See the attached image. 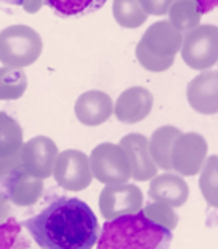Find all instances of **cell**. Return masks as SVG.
<instances>
[{
	"mask_svg": "<svg viewBox=\"0 0 218 249\" xmlns=\"http://www.w3.org/2000/svg\"><path fill=\"white\" fill-rule=\"evenodd\" d=\"M200 6V11L201 14H207L212 10H215V6L218 3V0H195Z\"/></svg>",
	"mask_w": 218,
	"mask_h": 249,
	"instance_id": "f1b7e54d",
	"label": "cell"
},
{
	"mask_svg": "<svg viewBox=\"0 0 218 249\" xmlns=\"http://www.w3.org/2000/svg\"><path fill=\"white\" fill-rule=\"evenodd\" d=\"M175 0H139L140 6L148 16H164L168 13V8Z\"/></svg>",
	"mask_w": 218,
	"mask_h": 249,
	"instance_id": "484cf974",
	"label": "cell"
},
{
	"mask_svg": "<svg viewBox=\"0 0 218 249\" xmlns=\"http://www.w3.org/2000/svg\"><path fill=\"white\" fill-rule=\"evenodd\" d=\"M61 18H78L98 11L106 0H44Z\"/></svg>",
	"mask_w": 218,
	"mask_h": 249,
	"instance_id": "7402d4cb",
	"label": "cell"
},
{
	"mask_svg": "<svg viewBox=\"0 0 218 249\" xmlns=\"http://www.w3.org/2000/svg\"><path fill=\"white\" fill-rule=\"evenodd\" d=\"M144 206V195L134 184H111L100 193L98 207L105 220L134 213Z\"/></svg>",
	"mask_w": 218,
	"mask_h": 249,
	"instance_id": "9c48e42d",
	"label": "cell"
},
{
	"mask_svg": "<svg viewBox=\"0 0 218 249\" xmlns=\"http://www.w3.org/2000/svg\"><path fill=\"white\" fill-rule=\"evenodd\" d=\"M44 5V0H23L22 8L30 14H35L41 10V6Z\"/></svg>",
	"mask_w": 218,
	"mask_h": 249,
	"instance_id": "4316f807",
	"label": "cell"
},
{
	"mask_svg": "<svg viewBox=\"0 0 218 249\" xmlns=\"http://www.w3.org/2000/svg\"><path fill=\"white\" fill-rule=\"evenodd\" d=\"M3 192L11 202L19 207L33 206L42 195V179L31 176L22 165L3 175Z\"/></svg>",
	"mask_w": 218,
	"mask_h": 249,
	"instance_id": "8fae6325",
	"label": "cell"
},
{
	"mask_svg": "<svg viewBox=\"0 0 218 249\" xmlns=\"http://www.w3.org/2000/svg\"><path fill=\"white\" fill-rule=\"evenodd\" d=\"M129 162L131 178L136 181H150L153 176L158 175V167L151 159L150 150H148V139L137 132L127 134L119 143Z\"/></svg>",
	"mask_w": 218,
	"mask_h": 249,
	"instance_id": "5bb4252c",
	"label": "cell"
},
{
	"mask_svg": "<svg viewBox=\"0 0 218 249\" xmlns=\"http://www.w3.org/2000/svg\"><path fill=\"white\" fill-rule=\"evenodd\" d=\"M58 156V146L50 137L36 136L22 145L20 165L31 176L47 179L52 176L53 163Z\"/></svg>",
	"mask_w": 218,
	"mask_h": 249,
	"instance_id": "30bf717a",
	"label": "cell"
},
{
	"mask_svg": "<svg viewBox=\"0 0 218 249\" xmlns=\"http://www.w3.org/2000/svg\"><path fill=\"white\" fill-rule=\"evenodd\" d=\"M30 243L22 232V223L14 218L0 223V248H28Z\"/></svg>",
	"mask_w": 218,
	"mask_h": 249,
	"instance_id": "603a6c76",
	"label": "cell"
},
{
	"mask_svg": "<svg viewBox=\"0 0 218 249\" xmlns=\"http://www.w3.org/2000/svg\"><path fill=\"white\" fill-rule=\"evenodd\" d=\"M207 142L198 132H181L170 151L171 170L181 176H195L204 165L207 156Z\"/></svg>",
	"mask_w": 218,
	"mask_h": 249,
	"instance_id": "52a82bcc",
	"label": "cell"
},
{
	"mask_svg": "<svg viewBox=\"0 0 218 249\" xmlns=\"http://www.w3.org/2000/svg\"><path fill=\"white\" fill-rule=\"evenodd\" d=\"M52 175L59 187L69 192H81L92 182L89 158L80 150L58 153Z\"/></svg>",
	"mask_w": 218,
	"mask_h": 249,
	"instance_id": "ba28073f",
	"label": "cell"
},
{
	"mask_svg": "<svg viewBox=\"0 0 218 249\" xmlns=\"http://www.w3.org/2000/svg\"><path fill=\"white\" fill-rule=\"evenodd\" d=\"M153 109L151 92L142 86H132L123 90L115 101L114 112L117 120L122 123L134 124L150 115Z\"/></svg>",
	"mask_w": 218,
	"mask_h": 249,
	"instance_id": "4fadbf2b",
	"label": "cell"
},
{
	"mask_svg": "<svg viewBox=\"0 0 218 249\" xmlns=\"http://www.w3.org/2000/svg\"><path fill=\"white\" fill-rule=\"evenodd\" d=\"M148 195L154 201H159L170 207H181L189 199V185L182 176L165 171L164 175L151 178Z\"/></svg>",
	"mask_w": 218,
	"mask_h": 249,
	"instance_id": "e0dca14e",
	"label": "cell"
},
{
	"mask_svg": "<svg viewBox=\"0 0 218 249\" xmlns=\"http://www.w3.org/2000/svg\"><path fill=\"white\" fill-rule=\"evenodd\" d=\"M27 75L18 67H0V100H18L27 90Z\"/></svg>",
	"mask_w": 218,
	"mask_h": 249,
	"instance_id": "44dd1931",
	"label": "cell"
},
{
	"mask_svg": "<svg viewBox=\"0 0 218 249\" xmlns=\"http://www.w3.org/2000/svg\"><path fill=\"white\" fill-rule=\"evenodd\" d=\"M23 131L6 112L0 111V176L20 165Z\"/></svg>",
	"mask_w": 218,
	"mask_h": 249,
	"instance_id": "9a60e30c",
	"label": "cell"
},
{
	"mask_svg": "<svg viewBox=\"0 0 218 249\" xmlns=\"http://www.w3.org/2000/svg\"><path fill=\"white\" fill-rule=\"evenodd\" d=\"M114 112L112 98L103 90H88L78 97L75 115L86 126H100L111 119Z\"/></svg>",
	"mask_w": 218,
	"mask_h": 249,
	"instance_id": "2e32d148",
	"label": "cell"
},
{
	"mask_svg": "<svg viewBox=\"0 0 218 249\" xmlns=\"http://www.w3.org/2000/svg\"><path fill=\"white\" fill-rule=\"evenodd\" d=\"M8 212H10V206H8V196L5 192L0 190V223L6 220Z\"/></svg>",
	"mask_w": 218,
	"mask_h": 249,
	"instance_id": "83f0119b",
	"label": "cell"
},
{
	"mask_svg": "<svg viewBox=\"0 0 218 249\" xmlns=\"http://www.w3.org/2000/svg\"><path fill=\"white\" fill-rule=\"evenodd\" d=\"M181 134V129L176 126H161L154 132L151 139L148 140V150H150L151 159L156 163V167L164 171H171V162H170V151L175 139Z\"/></svg>",
	"mask_w": 218,
	"mask_h": 249,
	"instance_id": "ac0fdd59",
	"label": "cell"
},
{
	"mask_svg": "<svg viewBox=\"0 0 218 249\" xmlns=\"http://www.w3.org/2000/svg\"><path fill=\"white\" fill-rule=\"evenodd\" d=\"M168 22L179 33H187L200 25L201 11L195 0H175L168 8Z\"/></svg>",
	"mask_w": 218,
	"mask_h": 249,
	"instance_id": "d6986e66",
	"label": "cell"
},
{
	"mask_svg": "<svg viewBox=\"0 0 218 249\" xmlns=\"http://www.w3.org/2000/svg\"><path fill=\"white\" fill-rule=\"evenodd\" d=\"M112 14L115 22L123 28L142 27L148 18L139 0H114Z\"/></svg>",
	"mask_w": 218,
	"mask_h": 249,
	"instance_id": "ffe728a7",
	"label": "cell"
},
{
	"mask_svg": "<svg viewBox=\"0 0 218 249\" xmlns=\"http://www.w3.org/2000/svg\"><path fill=\"white\" fill-rule=\"evenodd\" d=\"M23 0H0V3L5 5H22Z\"/></svg>",
	"mask_w": 218,
	"mask_h": 249,
	"instance_id": "f546056e",
	"label": "cell"
},
{
	"mask_svg": "<svg viewBox=\"0 0 218 249\" xmlns=\"http://www.w3.org/2000/svg\"><path fill=\"white\" fill-rule=\"evenodd\" d=\"M142 212L148 218H151L153 221L164 226V228H167L168 231H173L178 224V216L173 212V207L164 204V202L154 201L151 204H148Z\"/></svg>",
	"mask_w": 218,
	"mask_h": 249,
	"instance_id": "d4e9b609",
	"label": "cell"
},
{
	"mask_svg": "<svg viewBox=\"0 0 218 249\" xmlns=\"http://www.w3.org/2000/svg\"><path fill=\"white\" fill-rule=\"evenodd\" d=\"M181 54L193 70H207L218 61V28L215 25H198L182 37Z\"/></svg>",
	"mask_w": 218,
	"mask_h": 249,
	"instance_id": "5b68a950",
	"label": "cell"
},
{
	"mask_svg": "<svg viewBox=\"0 0 218 249\" xmlns=\"http://www.w3.org/2000/svg\"><path fill=\"white\" fill-rule=\"evenodd\" d=\"M182 33L170 25L168 20L151 23L136 47V58L150 72H165L175 62L181 50Z\"/></svg>",
	"mask_w": 218,
	"mask_h": 249,
	"instance_id": "3957f363",
	"label": "cell"
},
{
	"mask_svg": "<svg viewBox=\"0 0 218 249\" xmlns=\"http://www.w3.org/2000/svg\"><path fill=\"white\" fill-rule=\"evenodd\" d=\"M22 226L44 249H91L100 235L98 218L80 198H54Z\"/></svg>",
	"mask_w": 218,
	"mask_h": 249,
	"instance_id": "6da1fadb",
	"label": "cell"
},
{
	"mask_svg": "<svg viewBox=\"0 0 218 249\" xmlns=\"http://www.w3.org/2000/svg\"><path fill=\"white\" fill-rule=\"evenodd\" d=\"M217 156H210L206 162V167L202 168V175L200 178V189L207 204L212 207H217Z\"/></svg>",
	"mask_w": 218,
	"mask_h": 249,
	"instance_id": "cb8c5ba5",
	"label": "cell"
},
{
	"mask_svg": "<svg viewBox=\"0 0 218 249\" xmlns=\"http://www.w3.org/2000/svg\"><path fill=\"white\" fill-rule=\"evenodd\" d=\"M42 53V39L28 25H10L0 31V62L23 69L35 64Z\"/></svg>",
	"mask_w": 218,
	"mask_h": 249,
	"instance_id": "277c9868",
	"label": "cell"
},
{
	"mask_svg": "<svg viewBox=\"0 0 218 249\" xmlns=\"http://www.w3.org/2000/svg\"><path fill=\"white\" fill-rule=\"evenodd\" d=\"M171 231L137 210L108 220L98 235L97 246L98 249H165L171 245Z\"/></svg>",
	"mask_w": 218,
	"mask_h": 249,
	"instance_id": "7a4b0ae2",
	"label": "cell"
},
{
	"mask_svg": "<svg viewBox=\"0 0 218 249\" xmlns=\"http://www.w3.org/2000/svg\"><path fill=\"white\" fill-rule=\"evenodd\" d=\"M187 101L198 114L214 115L218 112V72L206 70L187 84Z\"/></svg>",
	"mask_w": 218,
	"mask_h": 249,
	"instance_id": "7c38bea8",
	"label": "cell"
},
{
	"mask_svg": "<svg viewBox=\"0 0 218 249\" xmlns=\"http://www.w3.org/2000/svg\"><path fill=\"white\" fill-rule=\"evenodd\" d=\"M92 178L105 185L125 184L131 178V168L127 153L120 146L111 142L97 145L89 156Z\"/></svg>",
	"mask_w": 218,
	"mask_h": 249,
	"instance_id": "8992f818",
	"label": "cell"
}]
</instances>
